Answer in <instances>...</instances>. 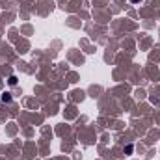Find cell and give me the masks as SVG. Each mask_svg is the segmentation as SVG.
Wrapping results in <instances>:
<instances>
[{
    "mask_svg": "<svg viewBox=\"0 0 160 160\" xmlns=\"http://www.w3.org/2000/svg\"><path fill=\"white\" fill-rule=\"evenodd\" d=\"M132 4H140V2H143V0H130Z\"/></svg>",
    "mask_w": 160,
    "mask_h": 160,
    "instance_id": "1",
    "label": "cell"
}]
</instances>
